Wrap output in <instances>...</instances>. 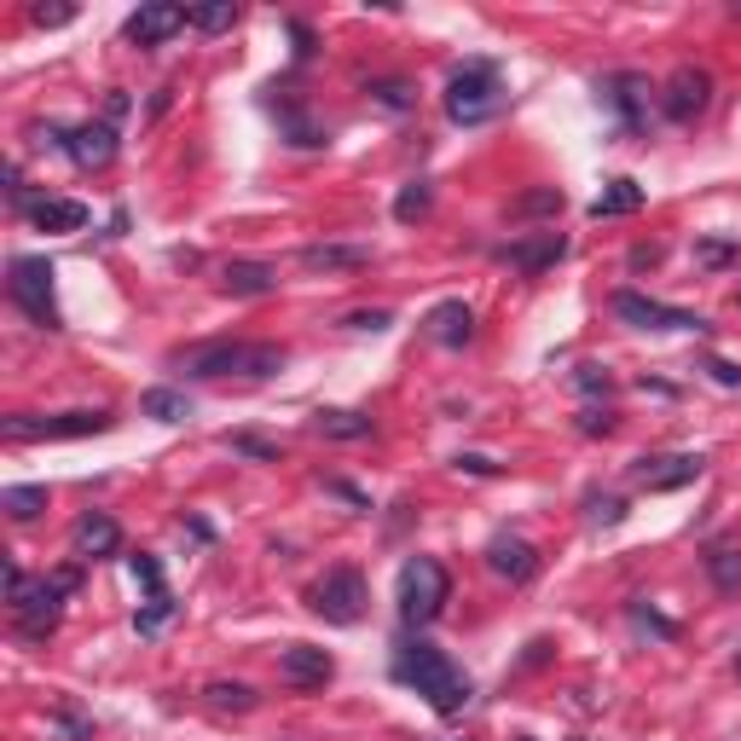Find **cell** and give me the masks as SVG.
Listing matches in <instances>:
<instances>
[{
	"label": "cell",
	"mask_w": 741,
	"mask_h": 741,
	"mask_svg": "<svg viewBox=\"0 0 741 741\" xmlns=\"http://www.w3.org/2000/svg\"><path fill=\"white\" fill-rule=\"evenodd\" d=\"M174 30H185V7H174V0H151V7H139L134 18H128V35L134 47H157V41H169Z\"/></svg>",
	"instance_id": "11"
},
{
	"label": "cell",
	"mask_w": 741,
	"mask_h": 741,
	"mask_svg": "<svg viewBox=\"0 0 741 741\" xmlns=\"http://www.w3.org/2000/svg\"><path fill=\"white\" fill-rule=\"evenodd\" d=\"M30 18H35V24H70V7H30Z\"/></svg>",
	"instance_id": "44"
},
{
	"label": "cell",
	"mask_w": 741,
	"mask_h": 741,
	"mask_svg": "<svg viewBox=\"0 0 741 741\" xmlns=\"http://www.w3.org/2000/svg\"><path fill=\"white\" fill-rule=\"evenodd\" d=\"M342 324H347V331H388V324H395V319H388L383 307H371V314H347Z\"/></svg>",
	"instance_id": "39"
},
{
	"label": "cell",
	"mask_w": 741,
	"mask_h": 741,
	"mask_svg": "<svg viewBox=\"0 0 741 741\" xmlns=\"http://www.w3.org/2000/svg\"><path fill=\"white\" fill-rule=\"evenodd\" d=\"M736 672H741V654H736Z\"/></svg>",
	"instance_id": "46"
},
{
	"label": "cell",
	"mask_w": 741,
	"mask_h": 741,
	"mask_svg": "<svg viewBox=\"0 0 741 741\" xmlns=\"http://www.w3.org/2000/svg\"><path fill=\"white\" fill-rule=\"evenodd\" d=\"M707 99H713V76L707 70H695V65L672 70V81H666V116L672 122H695L707 111Z\"/></svg>",
	"instance_id": "10"
},
{
	"label": "cell",
	"mask_w": 741,
	"mask_h": 741,
	"mask_svg": "<svg viewBox=\"0 0 741 741\" xmlns=\"http://www.w3.org/2000/svg\"><path fill=\"white\" fill-rule=\"evenodd\" d=\"M139 411L157 418V423H185V418H192V400H185L180 388H151V395L139 400Z\"/></svg>",
	"instance_id": "24"
},
{
	"label": "cell",
	"mask_w": 741,
	"mask_h": 741,
	"mask_svg": "<svg viewBox=\"0 0 741 741\" xmlns=\"http://www.w3.org/2000/svg\"><path fill=\"white\" fill-rule=\"evenodd\" d=\"M192 24H197L203 35H226V30L238 24V7H232V0H209V7L192 12Z\"/></svg>",
	"instance_id": "30"
},
{
	"label": "cell",
	"mask_w": 741,
	"mask_h": 741,
	"mask_svg": "<svg viewBox=\"0 0 741 741\" xmlns=\"http://www.w3.org/2000/svg\"><path fill=\"white\" fill-rule=\"evenodd\" d=\"M7 441H81V435H105L111 418L105 411H65V418H30V411H12Z\"/></svg>",
	"instance_id": "7"
},
{
	"label": "cell",
	"mask_w": 741,
	"mask_h": 741,
	"mask_svg": "<svg viewBox=\"0 0 741 741\" xmlns=\"http://www.w3.org/2000/svg\"><path fill=\"white\" fill-rule=\"evenodd\" d=\"M314 429H319L324 441H365V435H371V418L331 406V411H319V418H314Z\"/></svg>",
	"instance_id": "23"
},
{
	"label": "cell",
	"mask_w": 741,
	"mask_h": 741,
	"mask_svg": "<svg viewBox=\"0 0 741 741\" xmlns=\"http://www.w3.org/2000/svg\"><path fill=\"white\" fill-rule=\"evenodd\" d=\"M487 568L499 573V580L522 585V580H533V573H539V550H533L527 539H516V533H499V539L487 545Z\"/></svg>",
	"instance_id": "12"
},
{
	"label": "cell",
	"mask_w": 741,
	"mask_h": 741,
	"mask_svg": "<svg viewBox=\"0 0 741 741\" xmlns=\"http://www.w3.org/2000/svg\"><path fill=\"white\" fill-rule=\"evenodd\" d=\"M30 220L41 226V232H81V226H88V203H76V197H41V203H30Z\"/></svg>",
	"instance_id": "20"
},
{
	"label": "cell",
	"mask_w": 741,
	"mask_h": 741,
	"mask_svg": "<svg viewBox=\"0 0 741 741\" xmlns=\"http://www.w3.org/2000/svg\"><path fill=\"white\" fill-rule=\"evenodd\" d=\"M185 377H278L284 371V347L278 342H203V347H185L174 360Z\"/></svg>",
	"instance_id": "2"
},
{
	"label": "cell",
	"mask_w": 741,
	"mask_h": 741,
	"mask_svg": "<svg viewBox=\"0 0 741 741\" xmlns=\"http://www.w3.org/2000/svg\"><path fill=\"white\" fill-rule=\"evenodd\" d=\"M220 290L226 296H266V290H278V266H266V261H226Z\"/></svg>",
	"instance_id": "19"
},
{
	"label": "cell",
	"mask_w": 741,
	"mask_h": 741,
	"mask_svg": "<svg viewBox=\"0 0 741 741\" xmlns=\"http://www.w3.org/2000/svg\"><path fill=\"white\" fill-rule=\"evenodd\" d=\"M591 522L596 527H620L626 522V499H591Z\"/></svg>",
	"instance_id": "35"
},
{
	"label": "cell",
	"mask_w": 741,
	"mask_h": 741,
	"mask_svg": "<svg viewBox=\"0 0 741 741\" xmlns=\"http://www.w3.org/2000/svg\"><path fill=\"white\" fill-rule=\"evenodd\" d=\"M562 185H539V192H527V197H516L510 203V215L516 220H527V215H562Z\"/></svg>",
	"instance_id": "28"
},
{
	"label": "cell",
	"mask_w": 741,
	"mask_h": 741,
	"mask_svg": "<svg viewBox=\"0 0 741 741\" xmlns=\"http://www.w3.org/2000/svg\"><path fill=\"white\" fill-rule=\"evenodd\" d=\"M76 550H81V556H116V550H122V527L93 510V516L76 522Z\"/></svg>",
	"instance_id": "21"
},
{
	"label": "cell",
	"mask_w": 741,
	"mask_h": 741,
	"mask_svg": "<svg viewBox=\"0 0 741 741\" xmlns=\"http://www.w3.org/2000/svg\"><path fill=\"white\" fill-rule=\"evenodd\" d=\"M702 476V452H672V458H637L631 464V481L643 492H672V487H689Z\"/></svg>",
	"instance_id": "9"
},
{
	"label": "cell",
	"mask_w": 741,
	"mask_h": 741,
	"mask_svg": "<svg viewBox=\"0 0 741 741\" xmlns=\"http://www.w3.org/2000/svg\"><path fill=\"white\" fill-rule=\"evenodd\" d=\"M331 672H337V661L324 649H314V643H284L278 649V677H290V684H301V689L331 684Z\"/></svg>",
	"instance_id": "13"
},
{
	"label": "cell",
	"mask_w": 741,
	"mask_h": 741,
	"mask_svg": "<svg viewBox=\"0 0 741 741\" xmlns=\"http://www.w3.org/2000/svg\"><path fill=\"white\" fill-rule=\"evenodd\" d=\"M707 580L718 591H741V550L736 545H713L707 550Z\"/></svg>",
	"instance_id": "25"
},
{
	"label": "cell",
	"mask_w": 741,
	"mask_h": 741,
	"mask_svg": "<svg viewBox=\"0 0 741 741\" xmlns=\"http://www.w3.org/2000/svg\"><path fill=\"white\" fill-rule=\"evenodd\" d=\"M603 99L620 111V128H626V134L643 128V116H649V81H643V76H608V81H603Z\"/></svg>",
	"instance_id": "15"
},
{
	"label": "cell",
	"mask_w": 741,
	"mask_h": 741,
	"mask_svg": "<svg viewBox=\"0 0 741 741\" xmlns=\"http://www.w3.org/2000/svg\"><path fill=\"white\" fill-rule=\"evenodd\" d=\"M580 435H614V411L585 406V411H580Z\"/></svg>",
	"instance_id": "36"
},
{
	"label": "cell",
	"mask_w": 741,
	"mask_h": 741,
	"mask_svg": "<svg viewBox=\"0 0 741 741\" xmlns=\"http://www.w3.org/2000/svg\"><path fill=\"white\" fill-rule=\"evenodd\" d=\"M290 35H296V58H307V53H314V35H307L301 24H290Z\"/></svg>",
	"instance_id": "45"
},
{
	"label": "cell",
	"mask_w": 741,
	"mask_h": 741,
	"mask_svg": "<svg viewBox=\"0 0 741 741\" xmlns=\"http://www.w3.org/2000/svg\"><path fill=\"white\" fill-rule=\"evenodd\" d=\"M65 151L81 162V169H105V162L116 157V128L111 122H81V128L65 134Z\"/></svg>",
	"instance_id": "14"
},
{
	"label": "cell",
	"mask_w": 741,
	"mask_h": 741,
	"mask_svg": "<svg viewBox=\"0 0 741 741\" xmlns=\"http://www.w3.org/2000/svg\"><path fill=\"white\" fill-rule=\"evenodd\" d=\"M226 446L238 452V458H255V464H278V446H266L255 435H226Z\"/></svg>",
	"instance_id": "32"
},
{
	"label": "cell",
	"mask_w": 741,
	"mask_h": 741,
	"mask_svg": "<svg viewBox=\"0 0 741 741\" xmlns=\"http://www.w3.org/2000/svg\"><path fill=\"white\" fill-rule=\"evenodd\" d=\"M324 492H331V499H342V504H354V510H371V499H365L354 481H337V476H331V481H324Z\"/></svg>",
	"instance_id": "41"
},
{
	"label": "cell",
	"mask_w": 741,
	"mask_h": 741,
	"mask_svg": "<svg viewBox=\"0 0 741 741\" xmlns=\"http://www.w3.org/2000/svg\"><path fill=\"white\" fill-rule=\"evenodd\" d=\"M707 371H713V383H725V388H741V365H730V360H707Z\"/></svg>",
	"instance_id": "43"
},
{
	"label": "cell",
	"mask_w": 741,
	"mask_h": 741,
	"mask_svg": "<svg viewBox=\"0 0 741 741\" xmlns=\"http://www.w3.org/2000/svg\"><path fill=\"white\" fill-rule=\"evenodd\" d=\"M203 695H209L215 713H250V707H255V689H250V684H226V677H220V684H209Z\"/></svg>",
	"instance_id": "29"
},
{
	"label": "cell",
	"mask_w": 741,
	"mask_h": 741,
	"mask_svg": "<svg viewBox=\"0 0 741 741\" xmlns=\"http://www.w3.org/2000/svg\"><path fill=\"white\" fill-rule=\"evenodd\" d=\"M504 111V81H499V65H487V58H469V65L446 81V116L464 122V128H476V122L499 116Z\"/></svg>",
	"instance_id": "3"
},
{
	"label": "cell",
	"mask_w": 741,
	"mask_h": 741,
	"mask_svg": "<svg viewBox=\"0 0 741 741\" xmlns=\"http://www.w3.org/2000/svg\"><path fill=\"white\" fill-rule=\"evenodd\" d=\"M562 250H568V238H562V232H533V238H522V243H510V250H504V261L516 266V273L539 278L545 266H556V261H562Z\"/></svg>",
	"instance_id": "17"
},
{
	"label": "cell",
	"mask_w": 741,
	"mask_h": 741,
	"mask_svg": "<svg viewBox=\"0 0 741 741\" xmlns=\"http://www.w3.org/2000/svg\"><path fill=\"white\" fill-rule=\"evenodd\" d=\"M395 677H400L406 689L429 695V707H435L441 718H458L469 707V695H476V689H469V677L452 666L435 643H406L395 654Z\"/></svg>",
	"instance_id": "1"
},
{
	"label": "cell",
	"mask_w": 741,
	"mask_h": 741,
	"mask_svg": "<svg viewBox=\"0 0 741 741\" xmlns=\"http://www.w3.org/2000/svg\"><path fill=\"white\" fill-rule=\"evenodd\" d=\"M371 93H377L388 111H406V105H411V88H406V81H377Z\"/></svg>",
	"instance_id": "38"
},
{
	"label": "cell",
	"mask_w": 741,
	"mask_h": 741,
	"mask_svg": "<svg viewBox=\"0 0 741 741\" xmlns=\"http://www.w3.org/2000/svg\"><path fill=\"white\" fill-rule=\"evenodd\" d=\"M730 255H736L730 238H702V243H695V261H702V266H725Z\"/></svg>",
	"instance_id": "33"
},
{
	"label": "cell",
	"mask_w": 741,
	"mask_h": 741,
	"mask_svg": "<svg viewBox=\"0 0 741 741\" xmlns=\"http://www.w3.org/2000/svg\"><path fill=\"white\" fill-rule=\"evenodd\" d=\"M631 614H637V620H643L649 631H661V637H677V626H672V620H661V614H654L649 603H631Z\"/></svg>",
	"instance_id": "42"
},
{
	"label": "cell",
	"mask_w": 741,
	"mask_h": 741,
	"mask_svg": "<svg viewBox=\"0 0 741 741\" xmlns=\"http://www.w3.org/2000/svg\"><path fill=\"white\" fill-rule=\"evenodd\" d=\"M174 620V596L169 591H157L151 603H146V614H134V626H139V637H157L162 626Z\"/></svg>",
	"instance_id": "31"
},
{
	"label": "cell",
	"mask_w": 741,
	"mask_h": 741,
	"mask_svg": "<svg viewBox=\"0 0 741 741\" xmlns=\"http://www.w3.org/2000/svg\"><path fill=\"white\" fill-rule=\"evenodd\" d=\"M452 464H458V469H464V476H499V469H504V464H492V458H481V452H458V458H452Z\"/></svg>",
	"instance_id": "40"
},
{
	"label": "cell",
	"mask_w": 741,
	"mask_h": 741,
	"mask_svg": "<svg viewBox=\"0 0 741 741\" xmlns=\"http://www.w3.org/2000/svg\"><path fill=\"white\" fill-rule=\"evenodd\" d=\"M301 266L307 273H360V266H371V250L365 243H307Z\"/></svg>",
	"instance_id": "18"
},
{
	"label": "cell",
	"mask_w": 741,
	"mask_h": 741,
	"mask_svg": "<svg viewBox=\"0 0 741 741\" xmlns=\"http://www.w3.org/2000/svg\"><path fill=\"white\" fill-rule=\"evenodd\" d=\"M429 203H435V185H429V180H411L406 192L395 197V220H400V226L423 220V215H429Z\"/></svg>",
	"instance_id": "27"
},
{
	"label": "cell",
	"mask_w": 741,
	"mask_h": 741,
	"mask_svg": "<svg viewBox=\"0 0 741 741\" xmlns=\"http://www.w3.org/2000/svg\"><path fill=\"white\" fill-rule=\"evenodd\" d=\"M128 568H134V580L146 585L151 596L162 591V562H157V556H128Z\"/></svg>",
	"instance_id": "34"
},
{
	"label": "cell",
	"mask_w": 741,
	"mask_h": 741,
	"mask_svg": "<svg viewBox=\"0 0 741 741\" xmlns=\"http://www.w3.org/2000/svg\"><path fill=\"white\" fill-rule=\"evenodd\" d=\"M637 203H643V185L620 174V180H608V192L591 203V220H614V215H631Z\"/></svg>",
	"instance_id": "22"
},
{
	"label": "cell",
	"mask_w": 741,
	"mask_h": 741,
	"mask_svg": "<svg viewBox=\"0 0 741 741\" xmlns=\"http://www.w3.org/2000/svg\"><path fill=\"white\" fill-rule=\"evenodd\" d=\"M614 314H620L626 324H637V331H707L702 314H689V307H666V301L637 296V290L614 296Z\"/></svg>",
	"instance_id": "8"
},
{
	"label": "cell",
	"mask_w": 741,
	"mask_h": 741,
	"mask_svg": "<svg viewBox=\"0 0 741 741\" xmlns=\"http://www.w3.org/2000/svg\"><path fill=\"white\" fill-rule=\"evenodd\" d=\"M365 603H371V591H365L360 568H331L314 585V614H319V620H331V626H360Z\"/></svg>",
	"instance_id": "6"
},
{
	"label": "cell",
	"mask_w": 741,
	"mask_h": 741,
	"mask_svg": "<svg viewBox=\"0 0 741 741\" xmlns=\"http://www.w3.org/2000/svg\"><path fill=\"white\" fill-rule=\"evenodd\" d=\"M0 510H7L12 522H35L41 510H47V487H7L0 492Z\"/></svg>",
	"instance_id": "26"
},
{
	"label": "cell",
	"mask_w": 741,
	"mask_h": 741,
	"mask_svg": "<svg viewBox=\"0 0 741 741\" xmlns=\"http://www.w3.org/2000/svg\"><path fill=\"white\" fill-rule=\"evenodd\" d=\"M423 331L441 347H464L469 337H476V314H469V301H435L429 319H423Z\"/></svg>",
	"instance_id": "16"
},
{
	"label": "cell",
	"mask_w": 741,
	"mask_h": 741,
	"mask_svg": "<svg viewBox=\"0 0 741 741\" xmlns=\"http://www.w3.org/2000/svg\"><path fill=\"white\" fill-rule=\"evenodd\" d=\"M7 290L24 314L41 324V331H58V307H53V261L47 255H12L7 266Z\"/></svg>",
	"instance_id": "5"
},
{
	"label": "cell",
	"mask_w": 741,
	"mask_h": 741,
	"mask_svg": "<svg viewBox=\"0 0 741 741\" xmlns=\"http://www.w3.org/2000/svg\"><path fill=\"white\" fill-rule=\"evenodd\" d=\"M573 383H580L585 395H608V383H614V377H608L603 365H580V371H573Z\"/></svg>",
	"instance_id": "37"
},
{
	"label": "cell",
	"mask_w": 741,
	"mask_h": 741,
	"mask_svg": "<svg viewBox=\"0 0 741 741\" xmlns=\"http://www.w3.org/2000/svg\"><path fill=\"white\" fill-rule=\"evenodd\" d=\"M446 596H452V580H446V568L435 562V556H411V562L400 568L395 603H400V620H406V626H429V620H441Z\"/></svg>",
	"instance_id": "4"
}]
</instances>
